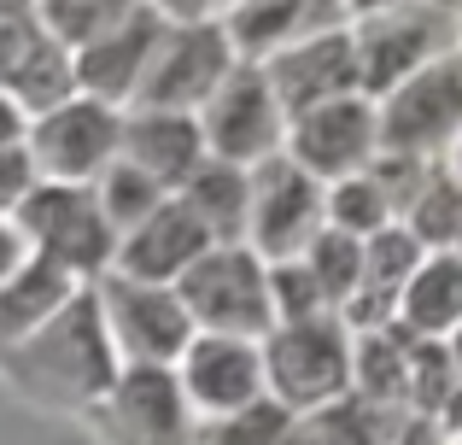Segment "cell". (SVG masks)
Returning a JSON list of instances; mask_svg holds the SVG:
<instances>
[{
  "label": "cell",
  "instance_id": "6da1fadb",
  "mask_svg": "<svg viewBox=\"0 0 462 445\" xmlns=\"http://www.w3.org/2000/svg\"><path fill=\"white\" fill-rule=\"evenodd\" d=\"M6 369L23 381L30 393L42 399H100V393L117 387V352H112V334H106L100 317V299H94V282L47 322L42 334H30L23 346H12Z\"/></svg>",
  "mask_w": 462,
  "mask_h": 445
},
{
  "label": "cell",
  "instance_id": "7a4b0ae2",
  "mask_svg": "<svg viewBox=\"0 0 462 445\" xmlns=\"http://www.w3.org/2000/svg\"><path fill=\"white\" fill-rule=\"evenodd\" d=\"M263 369H270V399L293 416H316L328 404L351 399L357 375V334L339 311L310 322H287L263 340Z\"/></svg>",
  "mask_w": 462,
  "mask_h": 445
},
{
  "label": "cell",
  "instance_id": "3957f363",
  "mask_svg": "<svg viewBox=\"0 0 462 445\" xmlns=\"http://www.w3.org/2000/svg\"><path fill=\"white\" fill-rule=\"evenodd\" d=\"M357 65H363V94L374 106L398 94L416 70L462 47V18L439 0H398V6L363 12L357 23Z\"/></svg>",
  "mask_w": 462,
  "mask_h": 445
},
{
  "label": "cell",
  "instance_id": "277c9868",
  "mask_svg": "<svg viewBox=\"0 0 462 445\" xmlns=\"http://www.w3.org/2000/svg\"><path fill=\"white\" fill-rule=\"evenodd\" d=\"M199 334H228V340H270L275 322V293H270V264L252 246H217L176 282Z\"/></svg>",
  "mask_w": 462,
  "mask_h": 445
},
{
  "label": "cell",
  "instance_id": "5b68a950",
  "mask_svg": "<svg viewBox=\"0 0 462 445\" xmlns=\"http://www.w3.org/2000/svg\"><path fill=\"white\" fill-rule=\"evenodd\" d=\"M18 228L30 235V246L42 258L65 264L77 282H100V275L117 270V252H124V235L106 218L100 194L94 188H65V182H42L18 211Z\"/></svg>",
  "mask_w": 462,
  "mask_h": 445
},
{
  "label": "cell",
  "instance_id": "8992f818",
  "mask_svg": "<svg viewBox=\"0 0 462 445\" xmlns=\"http://www.w3.org/2000/svg\"><path fill=\"white\" fill-rule=\"evenodd\" d=\"M94 299H100L106 334H112V352L124 369H176L188 346L199 340L176 287H147L112 270L94 282Z\"/></svg>",
  "mask_w": 462,
  "mask_h": 445
},
{
  "label": "cell",
  "instance_id": "52a82bcc",
  "mask_svg": "<svg viewBox=\"0 0 462 445\" xmlns=\"http://www.w3.org/2000/svg\"><path fill=\"white\" fill-rule=\"evenodd\" d=\"M240 53L228 42L223 23H170V35L158 42L147 82H141L129 112H176V117H199L217 100L228 77H235Z\"/></svg>",
  "mask_w": 462,
  "mask_h": 445
},
{
  "label": "cell",
  "instance_id": "ba28073f",
  "mask_svg": "<svg viewBox=\"0 0 462 445\" xmlns=\"http://www.w3.org/2000/svg\"><path fill=\"white\" fill-rule=\"evenodd\" d=\"M462 141V47L381 100V153L393 159H451Z\"/></svg>",
  "mask_w": 462,
  "mask_h": 445
},
{
  "label": "cell",
  "instance_id": "9c48e42d",
  "mask_svg": "<svg viewBox=\"0 0 462 445\" xmlns=\"http://www.w3.org/2000/svg\"><path fill=\"white\" fill-rule=\"evenodd\" d=\"M199 124H205L211 159L240 164V171H263L270 159H282L287 135H293V117H287L282 94L270 88L263 65H235V77L217 88V100L199 112Z\"/></svg>",
  "mask_w": 462,
  "mask_h": 445
},
{
  "label": "cell",
  "instance_id": "30bf717a",
  "mask_svg": "<svg viewBox=\"0 0 462 445\" xmlns=\"http://www.w3.org/2000/svg\"><path fill=\"white\" fill-rule=\"evenodd\" d=\"M0 94H12L30 117L77 100V59L53 42L42 0H0Z\"/></svg>",
  "mask_w": 462,
  "mask_h": 445
},
{
  "label": "cell",
  "instance_id": "8fae6325",
  "mask_svg": "<svg viewBox=\"0 0 462 445\" xmlns=\"http://www.w3.org/2000/svg\"><path fill=\"white\" fill-rule=\"evenodd\" d=\"M30 159L47 182L94 188L124 159V112L77 94V100H65L59 112H47V117L30 124Z\"/></svg>",
  "mask_w": 462,
  "mask_h": 445
},
{
  "label": "cell",
  "instance_id": "7c38bea8",
  "mask_svg": "<svg viewBox=\"0 0 462 445\" xmlns=\"http://www.w3.org/2000/svg\"><path fill=\"white\" fill-rule=\"evenodd\" d=\"M328 228V182H316L299 159H270L252 171V252L263 264L305 258Z\"/></svg>",
  "mask_w": 462,
  "mask_h": 445
},
{
  "label": "cell",
  "instance_id": "4fadbf2b",
  "mask_svg": "<svg viewBox=\"0 0 462 445\" xmlns=\"http://www.w3.org/2000/svg\"><path fill=\"white\" fill-rule=\"evenodd\" d=\"M287 159H299L328 188L351 182V176H369L374 159H381V106L369 94H351V100H334L322 112L293 117Z\"/></svg>",
  "mask_w": 462,
  "mask_h": 445
},
{
  "label": "cell",
  "instance_id": "5bb4252c",
  "mask_svg": "<svg viewBox=\"0 0 462 445\" xmlns=\"http://www.w3.org/2000/svg\"><path fill=\"white\" fill-rule=\"evenodd\" d=\"M181 393H188L199 422H223L252 404L270 399V369H263L258 340H228V334H199L188 346V357L176 364Z\"/></svg>",
  "mask_w": 462,
  "mask_h": 445
},
{
  "label": "cell",
  "instance_id": "9a60e30c",
  "mask_svg": "<svg viewBox=\"0 0 462 445\" xmlns=\"http://www.w3.org/2000/svg\"><path fill=\"white\" fill-rule=\"evenodd\" d=\"M270 88L282 94L287 117H305V112H322L334 100H351L363 94V65H357V30L339 23V30H322L310 42L287 47L263 65Z\"/></svg>",
  "mask_w": 462,
  "mask_h": 445
},
{
  "label": "cell",
  "instance_id": "2e32d148",
  "mask_svg": "<svg viewBox=\"0 0 462 445\" xmlns=\"http://www.w3.org/2000/svg\"><path fill=\"white\" fill-rule=\"evenodd\" d=\"M164 35H170V18H164V12H152V6H141L117 35H106L100 47L77 53V94L112 106V112H129L135 94H141V82H147V65H152V53H158Z\"/></svg>",
  "mask_w": 462,
  "mask_h": 445
},
{
  "label": "cell",
  "instance_id": "e0dca14e",
  "mask_svg": "<svg viewBox=\"0 0 462 445\" xmlns=\"http://www.w3.org/2000/svg\"><path fill=\"white\" fill-rule=\"evenodd\" d=\"M112 416L129 445H193L199 440V416H193L176 369H124L112 387Z\"/></svg>",
  "mask_w": 462,
  "mask_h": 445
},
{
  "label": "cell",
  "instance_id": "ac0fdd59",
  "mask_svg": "<svg viewBox=\"0 0 462 445\" xmlns=\"http://www.w3.org/2000/svg\"><path fill=\"white\" fill-rule=\"evenodd\" d=\"M217 252V235L193 218L181 199H170L164 211H152L135 235H124V252H117V275L129 282H147V287H176L193 264Z\"/></svg>",
  "mask_w": 462,
  "mask_h": 445
},
{
  "label": "cell",
  "instance_id": "d6986e66",
  "mask_svg": "<svg viewBox=\"0 0 462 445\" xmlns=\"http://www.w3.org/2000/svg\"><path fill=\"white\" fill-rule=\"evenodd\" d=\"M334 12H339V0H240L223 18V30L235 42L240 65H270L287 47L310 42L322 30H339Z\"/></svg>",
  "mask_w": 462,
  "mask_h": 445
},
{
  "label": "cell",
  "instance_id": "ffe728a7",
  "mask_svg": "<svg viewBox=\"0 0 462 445\" xmlns=\"http://www.w3.org/2000/svg\"><path fill=\"white\" fill-rule=\"evenodd\" d=\"M124 159L141 164L170 194H181L188 176L211 159L205 124L199 117H176V112H124Z\"/></svg>",
  "mask_w": 462,
  "mask_h": 445
},
{
  "label": "cell",
  "instance_id": "44dd1931",
  "mask_svg": "<svg viewBox=\"0 0 462 445\" xmlns=\"http://www.w3.org/2000/svg\"><path fill=\"white\" fill-rule=\"evenodd\" d=\"M82 287H88V282H77L65 264H53V258H42V252H35L30 270H23L18 282L0 293V352L23 346L30 334H42L47 322H53L59 311L82 293Z\"/></svg>",
  "mask_w": 462,
  "mask_h": 445
},
{
  "label": "cell",
  "instance_id": "7402d4cb",
  "mask_svg": "<svg viewBox=\"0 0 462 445\" xmlns=\"http://www.w3.org/2000/svg\"><path fill=\"white\" fill-rule=\"evenodd\" d=\"M176 199L211 228L217 246H252L246 240L252 235V171L223 164V159H205Z\"/></svg>",
  "mask_w": 462,
  "mask_h": 445
},
{
  "label": "cell",
  "instance_id": "603a6c76",
  "mask_svg": "<svg viewBox=\"0 0 462 445\" xmlns=\"http://www.w3.org/2000/svg\"><path fill=\"white\" fill-rule=\"evenodd\" d=\"M398 322L410 334H421V340H451L462 329V258L457 252H428L416 282L404 287Z\"/></svg>",
  "mask_w": 462,
  "mask_h": 445
},
{
  "label": "cell",
  "instance_id": "cb8c5ba5",
  "mask_svg": "<svg viewBox=\"0 0 462 445\" xmlns=\"http://www.w3.org/2000/svg\"><path fill=\"white\" fill-rule=\"evenodd\" d=\"M351 399H363L369 411H410V329L357 334V375H351Z\"/></svg>",
  "mask_w": 462,
  "mask_h": 445
},
{
  "label": "cell",
  "instance_id": "d4e9b609",
  "mask_svg": "<svg viewBox=\"0 0 462 445\" xmlns=\"http://www.w3.org/2000/svg\"><path fill=\"white\" fill-rule=\"evenodd\" d=\"M141 6H147V0H42V18H47V30H53V42L77 59V53H88V47H100L106 35H117Z\"/></svg>",
  "mask_w": 462,
  "mask_h": 445
},
{
  "label": "cell",
  "instance_id": "484cf974",
  "mask_svg": "<svg viewBox=\"0 0 462 445\" xmlns=\"http://www.w3.org/2000/svg\"><path fill=\"white\" fill-rule=\"evenodd\" d=\"M404 228L428 252H457L462 246V176L451 164H433L428 188H421L416 206L404 211Z\"/></svg>",
  "mask_w": 462,
  "mask_h": 445
},
{
  "label": "cell",
  "instance_id": "4316f807",
  "mask_svg": "<svg viewBox=\"0 0 462 445\" xmlns=\"http://www.w3.org/2000/svg\"><path fill=\"white\" fill-rule=\"evenodd\" d=\"M94 194H100L106 218L117 223V235H135V228L147 223L152 211H164L170 199H176L164 182H152V176L141 171V164H129V159H117L112 171H106L100 182H94Z\"/></svg>",
  "mask_w": 462,
  "mask_h": 445
},
{
  "label": "cell",
  "instance_id": "83f0119b",
  "mask_svg": "<svg viewBox=\"0 0 462 445\" xmlns=\"http://www.w3.org/2000/svg\"><path fill=\"white\" fill-rule=\"evenodd\" d=\"M457 387H462V369L451 357V340L410 334V416H439L445 422V404L457 399Z\"/></svg>",
  "mask_w": 462,
  "mask_h": 445
},
{
  "label": "cell",
  "instance_id": "f1b7e54d",
  "mask_svg": "<svg viewBox=\"0 0 462 445\" xmlns=\"http://www.w3.org/2000/svg\"><path fill=\"white\" fill-rule=\"evenodd\" d=\"M305 416H293L287 404L263 399L240 416H223V422H199V440L193 445H305Z\"/></svg>",
  "mask_w": 462,
  "mask_h": 445
},
{
  "label": "cell",
  "instance_id": "f546056e",
  "mask_svg": "<svg viewBox=\"0 0 462 445\" xmlns=\"http://www.w3.org/2000/svg\"><path fill=\"white\" fill-rule=\"evenodd\" d=\"M305 264L316 270V282H322V293H328L334 311H346L351 299H357V287H363V240L357 235H346V228H322L316 246L305 252Z\"/></svg>",
  "mask_w": 462,
  "mask_h": 445
},
{
  "label": "cell",
  "instance_id": "4dcf8cb0",
  "mask_svg": "<svg viewBox=\"0 0 462 445\" xmlns=\"http://www.w3.org/2000/svg\"><path fill=\"white\" fill-rule=\"evenodd\" d=\"M328 228H346L357 240H374L381 228H393V199L374 176H351V182L328 188Z\"/></svg>",
  "mask_w": 462,
  "mask_h": 445
},
{
  "label": "cell",
  "instance_id": "1f68e13d",
  "mask_svg": "<svg viewBox=\"0 0 462 445\" xmlns=\"http://www.w3.org/2000/svg\"><path fill=\"white\" fill-rule=\"evenodd\" d=\"M270 293H275V322H310V317H328V293L316 282V270L305 258H287V264H270Z\"/></svg>",
  "mask_w": 462,
  "mask_h": 445
},
{
  "label": "cell",
  "instance_id": "d6a6232c",
  "mask_svg": "<svg viewBox=\"0 0 462 445\" xmlns=\"http://www.w3.org/2000/svg\"><path fill=\"white\" fill-rule=\"evenodd\" d=\"M299 434H305V445H381V411H369L363 399H339L305 416Z\"/></svg>",
  "mask_w": 462,
  "mask_h": 445
},
{
  "label": "cell",
  "instance_id": "836d02e7",
  "mask_svg": "<svg viewBox=\"0 0 462 445\" xmlns=\"http://www.w3.org/2000/svg\"><path fill=\"white\" fill-rule=\"evenodd\" d=\"M35 159H30V141H23V147H0V218H18L23 211V199L35 194Z\"/></svg>",
  "mask_w": 462,
  "mask_h": 445
},
{
  "label": "cell",
  "instance_id": "e575fe53",
  "mask_svg": "<svg viewBox=\"0 0 462 445\" xmlns=\"http://www.w3.org/2000/svg\"><path fill=\"white\" fill-rule=\"evenodd\" d=\"M30 258H35V246H30V235L18 228V218H0V293L30 270Z\"/></svg>",
  "mask_w": 462,
  "mask_h": 445
},
{
  "label": "cell",
  "instance_id": "d590c367",
  "mask_svg": "<svg viewBox=\"0 0 462 445\" xmlns=\"http://www.w3.org/2000/svg\"><path fill=\"white\" fill-rule=\"evenodd\" d=\"M152 12H164L170 23H223L240 0H147Z\"/></svg>",
  "mask_w": 462,
  "mask_h": 445
},
{
  "label": "cell",
  "instance_id": "8d00e7d4",
  "mask_svg": "<svg viewBox=\"0 0 462 445\" xmlns=\"http://www.w3.org/2000/svg\"><path fill=\"white\" fill-rule=\"evenodd\" d=\"M451 357H457V369H462V329L451 334Z\"/></svg>",
  "mask_w": 462,
  "mask_h": 445
},
{
  "label": "cell",
  "instance_id": "74e56055",
  "mask_svg": "<svg viewBox=\"0 0 462 445\" xmlns=\"http://www.w3.org/2000/svg\"><path fill=\"white\" fill-rule=\"evenodd\" d=\"M451 171L462 176V141H457V153H451Z\"/></svg>",
  "mask_w": 462,
  "mask_h": 445
}]
</instances>
